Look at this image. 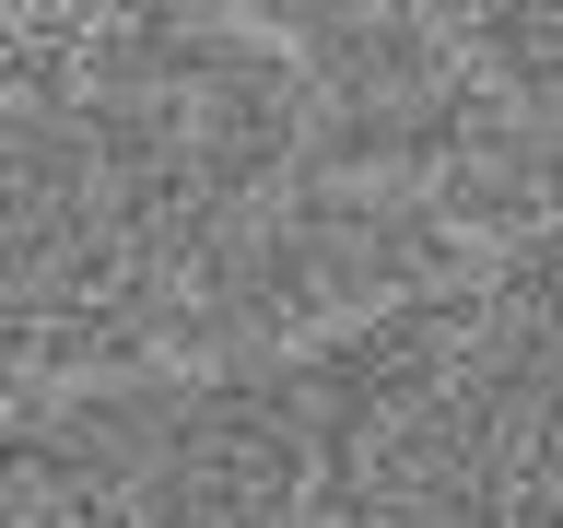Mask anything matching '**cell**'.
<instances>
[{
    "mask_svg": "<svg viewBox=\"0 0 563 528\" xmlns=\"http://www.w3.org/2000/svg\"><path fill=\"white\" fill-rule=\"evenodd\" d=\"M24 528H35V517H24ZM59 528H95V517H59Z\"/></svg>",
    "mask_w": 563,
    "mask_h": 528,
    "instance_id": "cell-1",
    "label": "cell"
}]
</instances>
